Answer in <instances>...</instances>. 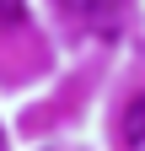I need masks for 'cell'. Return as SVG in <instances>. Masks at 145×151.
I'll list each match as a JSON object with an SVG mask.
<instances>
[{
    "mask_svg": "<svg viewBox=\"0 0 145 151\" xmlns=\"http://www.w3.org/2000/svg\"><path fill=\"white\" fill-rule=\"evenodd\" d=\"M0 151H6V135H0Z\"/></svg>",
    "mask_w": 145,
    "mask_h": 151,
    "instance_id": "277c9868",
    "label": "cell"
},
{
    "mask_svg": "<svg viewBox=\"0 0 145 151\" xmlns=\"http://www.w3.org/2000/svg\"><path fill=\"white\" fill-rule=\"evenodd\" d=\"M118 129H124V146H129V151H145V97H129Z\"/></svg>",
    "mask_w": 145,
    "mask_h": 151,
    "instance_id": "7a4b0ae2",
    "label": "cell"
},
{
    "mask_svg": "<svg viewBox=\"0 0 145 151\" xmlns=\"http://www.w3.org/2000/svg\"><path fill=\"white\" fill-rule=\"evenodd\" d=\"M118 6H124V0H59L65 16H75L81 27H92V32H102V38L118 27Z\"/></svg>",
    "mask_w": 145,
    "mask_h": 151,
    "instance_id": "6da1fadb",
    "label": "cell"
},
{
    "mask_svg": "<svg viewBox=\"0 0 145 151\" xmlns=\"http://www.w3.org/2000/svg\"><path fill=\"white\" fill-rule=\"evenodd\" d=\"M0 16H6V22H16V16H27V11H22V0H0Z\"/></svg>",
    "mask_w": 145,
    "mask_h": 151,
    "instance_id": "3957f363",
    "label": "cell"
}]
</instances>
